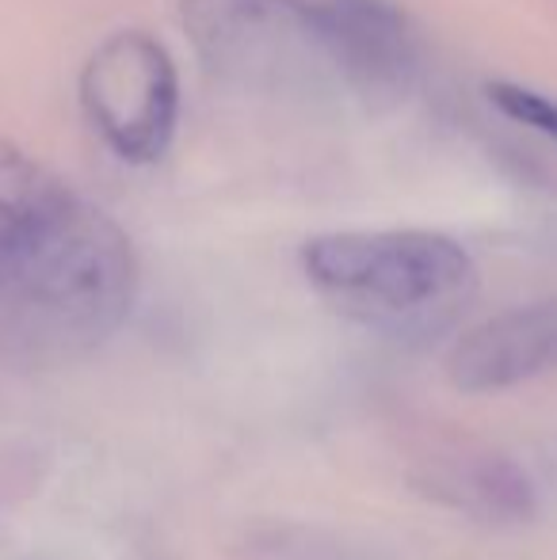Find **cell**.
<instances>
[{
	"mask_svg": "<svg viewBox=\"0 0 557 560\" xmlns=\"http://www.w3.org/2000/svg\"><path fill=\"white\" fill-rule=\"evenodd\" d=\"M321 27L344 77L363 100H394L417 73V38L390 0H321Z\"/></svg>",
	"mask_w": 557,
	"mask_h": 560,
	"instance_id": "obj_6",
	"label": "cell"
},
{
	"mask_svg": "<svg viewBox=\"0 0 557 560\" xmlns=\"http://www.w3.org/2000/svg\"><path fill=\"white\" fill-rule=\"evenodd\" d=\"M420 485L428 500L451 511H466L481 523H520L535 511V488H531L527 472L515 469L508 457H443L423 469Z\"/></svg>",
	"mask_w": 557,
	"mask_h": 560,
	"instance_id": "obj_7",
	"label": "cell"
},
{
	"mask_svg": "<svg viewBox=\"0 0 557 560\" xmlns=\"http://www.w3.org/2000/svg\"><path fill=\"white\" fill-rule=\"evenodd\" d=\"M302 271L344 317L390 336H431L469 305L477 267L459 241L428 229L313 236Z\"/></svg>",
	"mask_w": 557,
	"mask_h": 560,
	"instance_id": "obj_2",
	"label": "cell"
},
{
	"mask_svg": "<svg viewBox=\"0 0 557 560\" xmlns=\"http://www.w3.org/2000/svg\"><path fill=\"white\" fill-rule=\"evenodd\" d=\"M546 374H557V298L481 320L446 359V377L462 393H508Z\"/></svg>",
	"mask_w": 557,
	"mask_h": 560,
	"instance_id": "obj_5",
	"label": "cell"
},
{
	"mask_svg": "<svg viewBox=\"0 0 557 560\" xmlns=\"http://www.w3.org/2000/svg\"><path fill=\"white\" fill-rule=\"evenodd\" d=\"M184 27L222 81L264 96H321L344 77L317 4L302 0H184Z\"/></svg>",
	"mask_w": 557,
	"mask_h": 560,
	"instance_id": "obj_3",
	"label": "cell"
},
{
	"mask_svg": "<svg viewBox=\"0 0 557 560\" xmlns=\"http://www.w3.org/2000/svg\"><path fill=\"white\" fill-rule=\"evenodd\" d=\"M138 290L135 244L104 210L61 195L0 218V362L58 370L100 351Z\"/></svg>",
	"mask_w": 557,
	"mask_h": 560,
	"instance_id": "obj_1",
	"label": "cell"
},
{
	"mask_svg": "<svg viewBox=\"0 0 557 560\" xmlns=\"http://www.w3.org/2000/svg\"><path fill=\"white\" fill-rule=\"evenodd\" d=\"M81 104L115 156L153 164L176 133L179 84L169 50L146 31H119L89 58Z\"/></svg>",
	"mask_w": 557,
	"mask_h": 560,
	"instance_id": "obj_4",
	"label": "cell"
},
{
	"mask_svg": "<svg viewBox=\"0 0 557 560\" xmlns=\"http://www.w3.org/2000/svg\"><path fill=\"white\" fill-rule=\"evenodd\" d=\"M489 100L512 118V122H523L543 133V138L557 141V104L550 96H543V92H535V89H523V84L497 81V84H489Z\"/></svg>",
	"mask_w": 557,
	"mask_h": 560,
	"instance_id": "obj_9",
	"label": "cell"
},
{
	"mask_svg": "<svg viewBox=\"0 0 557 560\" xmlns=\"http://www.w3.org/2000/svg\"><path fill=\"white\" fill-rule=\"evenodd\" d=\"M66 191L69 187L58 176H50L23 149H15L12 141L0 138V218L31 214V210L61 199Z\"/></svg>",
	"mask_w": 557,
	"mask_h": 560,
	"instance_id": "obj_8",
	"label": "cell"
}]
</instances>
